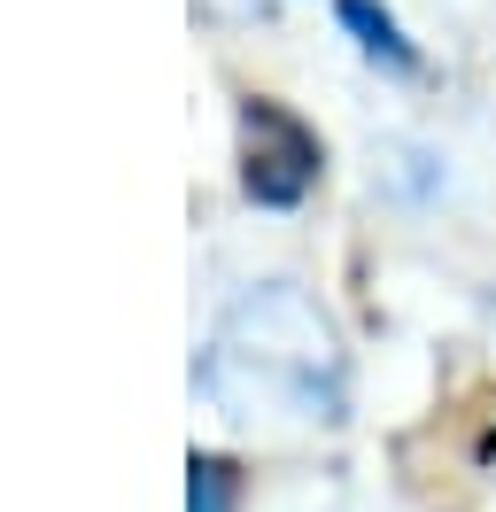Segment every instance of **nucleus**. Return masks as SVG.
Segmentation results:
<instances>
[{
    "instance_id": "nucleus-1",
    "label": "nucleus",
    "mask_w": 496,
    "mask_h": 512,
    "mask_svg": "<svg viewBox=\"0 0 496 512\" xmlns=\"http://www.w3.org/2000/svg\"><path fill=\"white\" fill-rule=\"evenodd\" d=\"M194 388L233 419H256V412L341 419L349 357H341L334 319H326L295 280H264V288H248L241 303L217 319L210 350L194 365Z\"/></svg>"
},
{
    "instance_id": "nucleus-2",
    "label": "nucleus",
    "mask_w": 496,
    "mask_h": 512,
    "mask_svg": "<svg viewBox=\"0 0 496 512\" xmlns=\"http://www.w3.org/2000/svg\"><path fill=\"white\" fill-rule=\"evenodd\" d=\"M318 132L279 109V101H241V187L264 210H295L318 187Z\"/></svg>"
},
{
    "instance_id": "nucleus-3",
    "label": "nucleus",
    "mask_w": 496,
    "mask_h": 512,
    "mask_svg": "<svg viewBox=\"0 0 496 512\" xmlns=\"http://www.w3.org/2000/svg\"><path fill=\"white\" fill-rule=\"evenodd\" d=\"M341 24L357 32V47H365L372 63H388V70H411L419 55H411V39L396 32V16L388 8H372V0H341Z\"/></svg>"
},
{
    "instance_id": "nucleus-4",
    "label": "nucleus",
    "mask_w": 496,
    "mask_h": 512,
    "mask_svg": "<svg viewBox=\"0 0 496 512\" xmlns=\"http://www.w3.org/2000/svg\"><path fill=\"white\" fill-rule=\"evenodd\" d=\"M186 512H233V466L194 450L186 458Z\"/></svg>"
}]
</instances>
